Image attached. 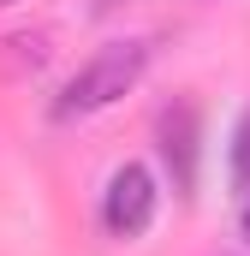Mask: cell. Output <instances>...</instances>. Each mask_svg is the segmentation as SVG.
Returning a JSON list of instances; mask_svg holds the SVG:
<instances>
[{"mask_svg": "<svg viewBox=\"0 0 250 256\" xmlns=\"http://www.w3.org/2000/svg\"><path fill=\"white\" fill-rule=\"evenodd\" d=\"M143 72H149V42H143V36H114V42H102V48L60 84V96L48 102V120H54V126H72V120L108 114L114 102H125V96L143 84Z\"/></svg>", "mask_w": 250, "mask_h": 256, "instance_id": "6da1fadb", "label": "cell"}, {"mask_svg": "<svg viewBox=\"0 0 250 256\" xmlns=\"http://www.w3.org/2000/svg\"><path fill=\"white\" fill-rule=\"evenodd\" d=\"M155 208H161L155 173L143 161H120L108 173V191H102V232L120 238V244H131V238H143L155 226Z\"/></svg>", "mask_w": 250, "mask_h": 256, "instance_id": "7a4b0ae2", "label": "cell"}, {"mask_svg": "<svg viewBox=\"0 0 250 256\" xmlns=\"http://www.w3.org/2000/svg\"><path fill=\"white\" fill-rule=\"evenodd\" d=\"M155 149H161V167H167L173 191L190 196L196 191V161H202V120H196V108L185 96L155 114Z\"/></svg>", "mask_w": 250, "mask_h": 256, "instance_id": "3957f363", "label": "cell"}, {"mask_svg": "<svg viewBox=\"0 0 250 256\" xmlns=\"http://www.w3.org/2000/svg\"><path fill=\"white\" fill-rule=\"evenodd\" d=\"M226 173H232V185L250 191V108L238 114V126H232V149H226Z\"/></svg>", "mask_w": 250, "mask_h": 256, "instance_id": "277c9868", "label": "cell"}, {"mask_svg": "<svg viewBox=\"0 0 250 256\" xmlns=\"http://www.w3.org/2000/svg\"><path fill=\"white\" fill-rule=\"evenodd\" d=\"M238 196H244V202H238V232L250 238V191H238Z\"/></svg>", "mask_w": 250, "mask_h": 256, "instance_id": "5b68a950", "label": "cell"}, {"mask_svg": "<svg viewBox=\"0 0 250 256\" xmlns=\"http://www.w3.org/2000/svg\"><path fill=\"white\" fill-rule=\"evenodd\" d=\"M0 6H12V0H0Z\"/></svg>", "mask_w": 250, "mask_h": 256, "instance_id": "8992f818", "label": "cell"}]
</instances>
